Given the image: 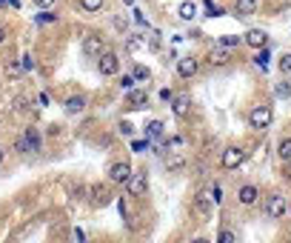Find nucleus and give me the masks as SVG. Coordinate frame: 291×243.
Here are the masks:
<instances>
[{
  "label": "nucleus",
  "instance_id": "21",
  "mask_svg": "<svg viewBox=\"0 0 291 243\" xmlns=\"http://www.w3.org/2000/svg\"><path fill=\"white\" fill-rule=\"evenodd\" d=\"M163 129H166V126H163L160 120H151V123L146 126V137H148V140H151V137H163Z\"/></svg>",
  "mask_w": 291,
  "mask_h": 243
},
{
  "label": "nucleus",
  "instance_id": "19",
  "mask_svg": "<svg viewBox=\"0 0 291 243\" xmlns=\"http://www.w3.org/2000/svg\"><path fill=\"white\" fill-rule=\"evenodd\" d=\"M277 158L283 163H291V137H283V140L277 143Z\"/></svg>",
  "mask_w": 291,
  "mask_h": 243
},
{
  "label": "nucleus",
  "instance_id": "41",
  "mask_svg": "<svg viewBox=\"0 0 291 243\" xmlns=\"http://www.w3.org/2000/svg\"><path fill=\"white\" fill-rule=\"evenodd\" d=\"M3 40H6V29H3V26H0V43H3Z\"/></svg>",
  "mask_w": 291,
  "mask_h": 243
},
{
  "label": "nucleus",
  "instance_id": "35",
  "mask_svg": "<svg viewBox=\"0 0 291 243\" xmlns=\"http://www.w3.org/2000/svg\"><path fill=\"white\" fill-rule=\"evenodd\" d=\"M160 100L171 103V100H174V92H171V89H160Z\"/></svg>",
  "mask_w": 291,
  "mask_h": 243
},
{
  "label": "nucleus",
  "instance_id": "16",
  "mask_svg": "<svg viewBox=\"0 0 291 243\" xmlns=\"http://www.w3.org/2000/svg\"><path fill=\"white\" fill-rule=\"evenodd\" d=\"M228 60H231V54H228V49H223V46L211 49V52H209V63L211 66H226Z\"/></svg>",
  "mask_w": 291,
  "mask_h": 243
},
{
  "label": "nucleus",
  "instance_id": "13",
  "mask_svg": "<svg viewBox=\"0 0 291 243\" xmlns=\"http://www.w3.org/2000/svg\"><path fill=\"white\" fill-rule=\"evenodd\" d=\"M257 12V0H234V15L237 17H251Z\"/></svg>",
  "mask_w": 291,
  "mask_h": 243
},
{
  "label": "nucleus",
  "instance_id": "39",
  "mask_svg": "<svg viewBox=\"0 0 291 243\" xmlns=\"http://www.w3.org/2000/svg\"><path fill=\"white\" fill-rule=\"evenodd\" d=\"M32 3H34V6H40V9H48L54 0H32Z\"/></svg>",
  "mask_w": 291,
  "mask_h": 243
},
{
  "label": "nucleus",
  "instance_id": "3",
  "mask_svg": "<svg viewBox=\"0 0 291 243\" xmlns=\"http://www.w3.org/2000/svg\"><path fill=\"white\" fill-rule=\"evenodd\" d=\"M97 69H100L103 78H114V75L120 72V57H117L114 52H103V54L97 57Z\"/></svg>",
  "mask_w": 291,
  "mask_h": 243
},
{
  "label": "nucleus",
  "instance_id": "33",
  "mask_svg": "<svg viewBox=\"0 0 291 243\" xmlns=\"http://www.w3.org/2000/svg\"><path fill=\"white\" fill-rule=\"evenodd\" d=\"M20 72H23V66H17V63H9V66H6V75H9V78H17Z\"/></svg>",
  "mask_w": 291,
  "mask_h": 243
},
{
  "label": "nucleus",
  "instance_id": "36",
  "mask_svg": "<svg viewBox=\"0 0 291 243\" xmlns=\"http://www.w3.org/2000/svg\"><path fill=\"white\" fill-rule=\"evenodd\" d=\"M220 243H234V232H220V238H217Z\"/></svg>",
  "mask_w": 291,
  "mask_h": 243
},
{
  "label": "nucleus",
  "instance_id": "34",
  "mask_svg": "<svg viewBox=\"0 0 291 243\" xmlns=\"http://www.w3.org/2000/svg\"><path fill=\"white\" fill-rule=\"evenodd\" d=\"M131 15H134V23H137V26H146V29H148V23H146V17H143V12H140V9H134Z\"/></svg>",
  "mask_w": 291,
  "mask_h": 243
},
{
  "label": "nucleus",
  "instance_id": "31",
  "mask_svg": "<svg viewBox=\"0 0 291 243\" xmlns=\"http://www.w3.org/2000/svg\"><path fill=\"white\" fill-rule=\"evenodd\" d=\"M148 78H151V72H148L146 66H137V69H134V81H148Z\"/></svg>",
  "mask_w": 291,
  "mask_h": 243
},
{
  "label": "nucleus",
  "instance_id": "12",
  "mask_svg": "<svg viewBox=\"0 0 291 243\" xmlns=\"http://www.w3.org/2000/svg\"><path fill=\"white\" fill-rule=\"evenodd\" d=\"M177 75L180 78H194L197 75V57H180L177 60Z\"/></svg>",
  "mask_w": 291,
  "mask_h": 243
},
{
  "label": "nucleus",
  "instance_id": "24",
  "mask_svg": "<svg viewBox=\"0 0 291 243\" xmlns=\"http://www.w3.org/2000/svg\"><path fill=\"white\" fill-rule=\"evenodd\" d=\"M80 9L89 12V15H92V12H100V9H103V0H80Z\"/></svg>",
  "mask_w": 291,
  "mask_h": 243
},
{
  "label": "nucleus",
  "instance_id": "37",
  "mask_svg": "<svg viewBox=\"0 0 291 243\" xmlns=\"http://www.w3.org/2000/svg\"><path fill=\"white\" fill-rule=\"evenodd\" d=\"M183 146H186L183 137H171V140H169V149H183Z\"/></svg>",
  "mask_w": 291,
  "mask_h": 243
},
{
  "label": "nucleus",
  "instance_id": "4",
  "mask_svg": "<svg viewBox=\"0 0 291 243\" xmlns=\"http://www.w3.org/2000/svg\"><path fill=\"white\" fill-rule=\"evenodd\" d=\"M103 52H106V40H103L100 34H86V37H83V54L100 57Z\"/></svg>",
  "mask_w": 291,
  "mask_h": 243
},
{
  "label": "nucleus",
  "instance_id": "38",
  "mask_svg": "<svg viewBox=\"0 0 291 243\" xmlns=\"http://www.w3.org/2000/svg\"><path fill=\"white\" fill-rule=\"evenodd\" d=\"M72 241H86V232L83 229H72Z\"/></svg>",
  "mask_w": 291,
  "mask_h": 243
},
{
  "label": "nucleus",
  "instance_id": "40",
  "mask_svg": "<svg viewBox=\"0 0 291 243\" xmlns=\"http://www.w3.org/2000/svg\"><path fill=\"white\" fill-rule=\"evenodd\" d=\"M0 6H12V9H17V6H20V0H0Z\"/></svg>",
  "mask_w": 291,
  "mask_h": 243
},
{
  "label": "nucleus",
  "instance_id": "9",
  "mask_svg": "<svg viewBox=\"0 0 291 243\" xmlns=\"http://www.w3.org/2000/svg\"><path fill=\"white\" fill-rule=\"evenodd\" d=\"M242 43L251 49H263V46H268V34L263 32V29H248L245 37H242Z\"/></svg>",
  "mask_w": 291,
  "mask_h": 243
},
{
  "label": "nucleus",
  "instance_id": "20",
  "mask_svg": "<svg viewBox=\"0 0 291 243\" xmlns=\"http://www.w3.org/2000/svg\"><path fill=\"white\" fill-rule=\"evenodd\" d=\"M240 43H242V37H237V34H220V40H217V46H223V49H234Z\"/></svg>",
  "mask_w": 291,
  "mask_h": 243
},
{
  "label": "nucleus",
  "instance_id": "6",
  "mask_svg": "<svg viewBox=\"0 0 291 243\" xmlns=\"http://www.w3.org/2000/svg\"><path fill=\"white\" fill-rule=\"evenodd\" d=\"M129 178H131V166L126 161H117L109 166V180L112 183H129Z\"/></svg>",
  "mask_w": 291,
  "mask_h": 243
},
{
  "label": "nucleus",
  "instance_id": "7",
  "mask_svg": "<svg viewBox=\"0 0 291 243\" xmlns=\"http://www.w3.org/2000/svg\"><path fill=\"white\" fill-rule=\"evenodd\" d=\"M129 194L131 197H140V194L146 192V186H148V178H146V172H131V178H129Z\"/></svg>",
  "mask_w": 291,
  "mask_h": 243
},
{
  "label": "nucleus",
  "instance_id": "10",
  "mask_svg": "<svg viewBox=\"0 0 291 243\" xmlns=\"http://www.w3.org/2000/svg\"><path fill=\"white\" fill-rule=\"evenodd\" d=\"M194 206H197V212H200V215H209V212L217 206V203H214V194H211V189H203V192L197 194V197H194Z\"/></svg>",
  "mask_w": 291,
  "mask_h": 243
},
{
  "label": "nucleus",
  "instance_id": "5",
  "mask_svg": "<svg viewBox=\"0 0 291 243\" xmlns=\"http://www.w3.org/2000/svg\"><path fill=\"white\" fill-rule=\"evenodd\" d=\"M17 149L20 152H40V132L34 129H26L23 132V140H17Z\"/></svg>",
  "mask_w": 291,
  "mask_h": 243
},
{
  "label": "nucleus",
  "instance_id": "1",
  "mask_svg": "<svg viewBox=\"0 0 291 243\" xmlns=\"http://www.w3.org/2000/svg\"><path fill=\"white\" fill-rule=\"evenodd\" d=\"M271 120H274V109L271 106H266V103H260V106H254L251 112H248V129H268L271 126Z\"/></svg>",
  "mask_w": 291,
  "mask_h": 243
},
{
  "label": "nucleus",
  "instance_id": "23",
  "mask_svg": "<svg viewBox=\"0 0 291 243\" xmlns=\"http://www.w3.org/2000/svg\"><path fill=\"white\" fill-rule=\"evenodd\" d=\"M277 69H280L283 78H291V54H283V57L277 60Z\"/></svg>",
  "mask_w": 291,
  "mask_h": 243
},
{
  "label": "nucleus",
  "instance_id": "22",
  "mask_svg": "<svg viewBox=\"0 0 291 243\" xmlns=\"http://www.w3.org/2000/svg\"><path fill=\"white\" fill-rule=\"evenodd\" d=\"M254 66H260L263 72L268 69V49L263 46V49H257V54H254Z\"/></svg>",
  "mask_w": 291,
  "mask_h": 243
},
{
  "label": "nucleus",
  "instance_id": "25",
  "mask_svg": "<svg viewBox=\"0 0 291 243\" xmlns=\"http://www.w3.org/2000/svg\"><path fill=\"white\" fill-rule=\"evenodd\" d=\"M274 95L283 97V100H289V97H291V83H286V81L277 83V86H274Z\"/></svg>",
  "mask_w": 291,
  "mask_h": 243
},
{
  "label": "nucleus",
  "instance_id": "42",
  "mask_svg": "<svg viewBox=\"0 0 291 243\" xmlns=\"http://www.w3.org/2000/svg\"><path fill=\"white\" fill-rule=\"evenodd\" d=\"M3 158H6V152H3V149H0V163H3Z\"/></svg>",
  "mask_w": 291,
  "mask_h": 243
},
{
  "label": "nucleus",
  "instance_id": "26",
  "mask_svg": "<svg viewBox=\"0 0 291 243\" xmlns=\"http://www.w3.org/2000/svg\"><path fill=\"white\" fill-rule=\"evenodd\" d=\"M151 149V140L146 137V140H131V152H148Z\"/></svg>",
  "mask_w": 291,
  "mask_h": 243
},
{
  "label": "nucleus",
  "instance_id": "32",
  "mask_svg": "<svg viewBox=\"0 0 291 243\" xmlns=\"http://www.w3.org/2000/svg\"><path fill=\"white\" fill-rule=\"evenodd\" d=\"M117 129H120V135H126V137H131V135H134V126H131L129 120H120V126H117Z\"/></svg>",
  "mask_w": 291,
  "mask_h": 243
},
{
  "label": "nucleus",
  "instance_id": "17",
  "mask_svg": "<svg viewBox=\"0 0 291 243\" xmlns=\"http://www.w3.org/2000/svg\"><path fill=\"white\" fill-rule=\"evenodd\" d=\"M177 15H180V20H194V17H197V3L183 0V3L177 6Z\"/></svg>",
  "mask_w": 291,
  "mask_h": 243
},
{
  "label": "nucleus",
  "instance_id": "27",
  "mask_svg": "<svg viewBox=\"0 0 291 243\" xmlns=\"http://www.w3.org/2000/svg\"><path fill=\"white\" fill-rule=\"evenodd\" d=\"M126 49H129V52H140V49H146V40H140V37H129Z\"/></svg>",
  "mask_w": 291,
  "mask_h": 243
},
{
  "label": "nucleus",
  "instance_id": "18",
  "mask_svg": "<svg viewBox=\"0 0 291 243\" xmlns=\"http://www.w3.org/2000/svg\"><path fill=\"white\" fill-rule=\"evenodd\" d=\"M189 106H192V100H189L186 95H180V97H174V100H171V109H174V114H177V117H186V114H189Z\"/></svg>",
  "mask_w": 291,
  "mask_h": 243
},
{
  "label": "nucleus",
  "instance_id": "29",
  "mask_svg": "<svg viewBox=\"0 0 291 243\" xmlns=\"http://www.w3.org/2000/svg\"><path fill=\"white\" fill-rule=\"evenodd\" d=\"M34 20H37V23H57V15H51V12H40Z\"/></svg>",
  "mask_w": 291,
  "mask_h": 243
},
{
  "label": "nucleus",
  "instance_id": "8",
  "mask_svg": "<svg viewBox=\"0 0 291 243\" xmlns=\"http://www.w3.org/2000/svg\"><path fill=\"white\" fill-rule=\"evenodd\" d=\"M286 197L283 194H268V203H266V212H268V217H283L286 215Z\"/></svg>",
  "mask_w": 291,
  "mask_h": 243
},
{
  "label": "nucleus",
  "instance_id": "15",
  "mask_svg": "<svg viewBox=\"0 0 291 243\" xmlns=\"http://www.w3.org/2000/svg\"><path fill=\"white\" fill-rule=\"evenodd\" d=\"M63 109H66V114H83V112H86V97H80V95L69 97Z\"/></svg>",
  "mask_w": 291,
  "mask_h": 243
},
{
  "label": "nucleus",
  "instance_id": "2",
  "mask_svg": "<svg viewBox=\"0 0 291 243\" xmlns=\"http://www.w3.org/2000/svg\"><path fill=\"white\" fill-rule=\"evenodd\" d=\"M245 158H248V152L242 146H228L226 152H223V158H220V163H223L226 172H234V169H240L242 163H245Z\"/></svg>",
  "mask_w": 291,
  "mask_h": 243
},
{
  "label": "nucleus",
  "instance_id": "30",
  "mask_svg": "<svg viewBox=\"0 0 291 243\" xmlns=\"http://www.w3.org/2000/svg\"><path fill=\"white\" fill-rule=\"evenodd\" d=\"M20 66H23L26 72H34V69H37V60H34L32 54H23V63H20Z\"/></svg>",
  "mask_w": 291,
  "mask_h": 243
},
{
  "label": "nucleus",
  "instance_id": "28",
  "mask_svg": "<svg viewBox=\"0 0 291 243\" xmlns=\"http://www.w3.org/2000/svg\"><path fill=\"white\" fill-rule=\"evenodd\" d=\"M120 89H123V92H131V89H134V75H123V78H120Z\"/></svg>",
  "mask_w": 291,
  "mask_h": 243
},
{
  "label": "nucleus",
  "instance_id": "14",
  "mask_svg": "<svg viewBox=\"0 0 291 243\" xmlns=\"http://www.w3.org/2000/svg\"><path fill=\"white\" fill-rule=\"evenodd\" d=\"M129 106L131 109H146V106H148V92H146V89H131Z\"/></svg>",
  "mask_w": 291,
  "mask_h": 243
},
{
  "label": "nucleus",
  "instance_id": "11",
  "mask_svg": "<svg viewBox=\"0 0 291 243\" xmlns=\"http://www.w3.org/2000/svg\"><path fill=\"white\" fill-rule=\"evenodd\" d=\"M237 197H240L242 206H254V203H257V197H260V189H257V186H251V183H245V186H240Z\"/></svg>",
  "mask_w": 291,
  "mask_h": 243
}]
</instances>
